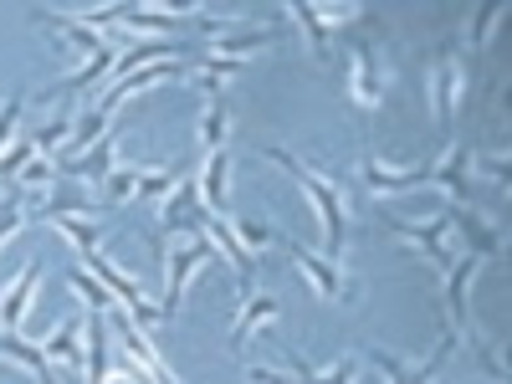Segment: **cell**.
Segmentation results:
<instances>
[{
	"instance_id": "cell-19",
	"label": "cell",
	"mask_w": 512,
	"mask_h": 384,
	"mask_svg": "<svg viewBox=\"0 0 512 384\" xmlns=\"http://www.w3.org/2000/svg\"><path fill=\"white\" fill-rule=\"evenodd\" d=\"M451 226L466 236V251H472V256H482V262L502 251V231H497V226H487V221L477 216L472 205H451Z\"/></svg>"
},
{
	"instance_id": "cell-28",
	"label": "cell",
	"mask_w": 512,
	"mask_h": 384,
	"mask_svg": "<svg viewBox=\"0 0 512 384\" xmlns=\"http://www.w3.org/2000/svg\"><path fill=\"white\" fill-rule=\"evenodd\" d=\"M292 21L303 26V36H308V52L318 57V62H328V41H333V31L323 26V16H318V6H308V0H292Z\"/></svg>"
},
{
	"instance_id": "cell-40",
	"label": "cell",
	"mask_w": 512,
	"mask_h": 384,
	"mask_svg": "<svg viewBox=\"0 0 512 384\" xmlns=\"http://www.w3.org/2000/svg\"><path fill=\"white\" fill-rule=\"evenodd\" d=\"M103 384H139V374H134V369H128V364L118 359V364H108V374H103Z\"/></svg>"
},
{
	"instance_id": "cell-32",
	"label": "cell",
	"mask_w": 512,
	"mask_h": 384,
	"mask_svg": "<svg viewBox=\"0 0 512 384\" xmlns=\"http://www.w3.org/2000/svg\"><path fill=\"white\" fill-rule=\"evenodd\" d=\"M67 139H72V113H57V118H52L47 128H36V139H31V149H36L41 159H52V154H57V149L67 144Z\"/></svg>"
},
{
	"instance_id": "cell-15",
	"label": "cell",
	"mask_w": 512,
	"mask_h": 384,
	"mask_svg": "<svg viewBox=\"0 0 512 384\" xmlns=\"http://www.w3.org/2000/svg\"><path fill=\"white\" fill-rule=\"evenodd\" d=\"M118 134H123V123H113L108 134L88 149V154H77L72 164H57L67 180H77V185H103L108 175H113V154H118Z\"/></svg>"
},
{
	"instance_id": "cell-3",
	"label": "cell",
	"mask_w": 512,
	"mask_h": 384,
	"mask_svg": "<svg viewBox=\"0 0 512 384\" xmlns=\"http://www.w3.org/2000/svg\"><path fill=\"white\" fill-rule=\"evenodd\" d=\"M461 93H466V57H461L456 47H441V52L431 57V113H436L441 134H451V128H456Z\"/></svg>"
},
{
	"instance_id": "cell-2",
	"label": "cell",
	"mask_w": 512,
	"mask_h": 384,
	"mask_svg": "<svg viewBox=\"0 0 512 384\" xmlns=\"http://www.w3.org/2000/svg\"><path fill=\"white\" fill-rule=\"evenodd\" d=\"M103 323H113V328H118V359H123L128 369H134V374H144L149 384H180V379H175V369H169V359L154 349V338H149L134 318H128L118 303H113V313H108Z\"/></svg>"
},
{
	"instance_id": "cell-38",
	"label": "cell",
	"mask_w": 512,
	"mask_h": 384,
	"mask_svg": "<svg viewBox=\"0 0 512 384\" xmlns=\"http://www.w3.org/2000/svg\"><path fill=\"white\" fill-rule=\"evenodd\" d=\"M21 226H26V205L21 200H0V246H6Z\"/></svg>"
},
{
	"instance_id": "cell-21",
	"label": "cell",
	"mask_w": 512,
	"mask_h": 384,
	"mask_svg": "<svg viewBox=\"0 0 512 384\" xmlns=\"http://www.w3.org/2000/svg\"><path fill=\"white\" fill-rule=\"evenodd\" d=\"M277 318H282V303H277V297H272V292H251L246 303H241V313H236V349L246 344V338H256L262 328H272Z\"/></svg>"
},
{
	"instance_id": "cell-11",
	"label": "cell",
	"mask_w": 512,
	"mask_h": 384,
	"mask_svg": "<svg viewBox=\"0 0 512 384\" xmlns=\"http://www.w3.org/2000/svg\"><path fill=\"white\" fill-rule=\"evenodd\" d=\"M36 21L47 26V31H57V41H62V52H77L82 62H93L98 52H108V47H113V36L93 31L88 21H77L72 11H36Z\"/></svg>"
},
{
	"instance_id": "cell-9",
	"label": "cell",
	"mask_w": 512,
	"mask_h": 384,
	"mask_svg": "<svg viewBox=\"0 0 512 384\" xmlns=\"http://www.w3.org/2000/svg\"><path fill=\"white\" fill-rule=\"evenodd\" d=\"M82 323H88V318H62L47 333V344H41L57 384H82Z\"/></svg>"
},
{
	"instance_id": "cell-5",
	"label": "cell",
	"mask_w": 512,
	"mask_h": 384,
	"mask_svg": "<svg viewBox=\"0 0 512 384\" xmlns=\"http://www.w3.org/2000/svg\"><path fill=\"white\" fill-rule=\"evenodd\" d=\"M390 231L405 236L436 272H446V267L456 262V251H451V231H456V226H451V210H436L431 221H390Z\"/></svg>"
},
{
	"instance_id": "cell-36",
	"label": "cell",
	"mask_w": 512,
	"mask_h": 384,
	"mask_svg": "<svg viewBox=\"0 0 512 384\" xmlns=\"http://www.w3.org/2000/svg\"><path fill=\"white\" fill-rule=\"evenodd\" d=\"M21 108H26V98L21 93H6V103H0V154L11 149V139H16V128H21Z\"/></svg>"
},
{
	"instance_id": "cell-34",
	"label": "cell",
	"mask_w": 512,
	"mask_h": 384,
	"mask_svg": "<svg viewBox=\"0 0 512 384\" xmlns=\"http://www.w3.org/2000/svg\"><path fill=\"white\" fill-rule=\"evenodd\" d=\"M497 21H502V6H477L472 21H466V47H487V36L497 31Z\"/></svg>"
},
{
	"instance_id": "cell-25",
	"label": "cell",
	"mask_w": 512,
	"mask_h": 384,
	"mask_svg": "<svg viewBox=\"0 0 512 384\" xmlns=\"http://www.w3.org/2000/svg\"><path fill=\"white\" fill-rule=\"evenodd\" d=\"M282 359H287V369H292V384H354V369H359L354 354H349V359H338L333 369H313L308 359H297L292 349H287Z\"/></svg>"
},
{
	"instance_id": "cell-12",
	"label": "cell",
	"mask_w": 512,
	"mask_h": 384,
	"mask_svg": "<svg viewBox=\"0 0 512 384\" xmlns=\"http://www.w3.org/2000/svg\"><path fill=\"white\" fill-rule=\"evenodd\" d=\"M456 344H461V338L451 333L446 344H441L431 359H425V364H415V369H410V364H400L395 354H384V349H374V354H369V364L379 369V379H384V384H431V379L446 369V359L456 354Z\"/></svg>"
},
{
	"instance_id": "cell-4",
	"label": "cell",
	"mask_w": 512,
	"mask_h": 384,
	"mask_svg": "<svg viewBox=\"0 0 512 384\" xmlns=\"http://www.w3.org/2000/svg\"><path fill=\"white\" fill-rule=\"evenodd\" d=\"M216 256V246H210V236H190V241H180L175 251H164V303H159V313L169 318L180 308V297L190 292V277Z\"/></svg>"
},
{
	"instance_id": "cell-16",
	"label": "cell",
	"mask_w": 512,
	"mask_h": 384,
	"mask_svg": "<svg viewBox=\"0 0 512 384\" xmlns=\"http://www.w3.org/2000/svg\"><path fill=\"white\" fill-rule=\"evenodd\" d=\"M36 287H41V267H21L6 287H0V328H6V333H21Z\"/></svg>"
},
{
	"instance_id": "cell-39",
	"label": "cell",
	"mask_w": 512,
	"mask_h": 384,
	"mask_svg": "<svg viewBox=\"0 0 512 384\" xmlns=\"http://www.w3.org/2000/svg\"><path fill=\"white\" fill-rule=\"evenodd\" d=\"M31 154H36V149H31V139H26V144H16V149H11L6 159H0V180H16L21 169L31 164Z\"/></svg>"
},
{
	"instance_id": "cell-8",
	"label": "cell",
	"mask_w": 512,
	"mask_h": 384,
	"mask_svg": "<svg viewBox=\"0 0 512 384\" xmlns=\"http://www.w3.org/2000/svg\"><path fill=\"white\" fill-rule=\"evenodd\" d=\"M205 221H210V210H205V200H200V190H195V175L190 180H180L175 190L164 195V216H159V236H205Z\"/></svg>"
},
{
	"instance_id": "cell-26",
	"label": "cell",
	"mask_w": 512,
	"mask_h": 384,
	"mask_svg": "<svg viewBox=\"0 0 512 384\" xmlns=\"http://www.w3.org/2000/svg\"><path fill=\"white\" fill-rule=\"evenodd\" d=\"M0 359H11V364L31 369V374H36L41 384H57V374H52L47 354H41L36 344H26V338H16V333H0Z\"/></svg>"
},
{
	"instance_id": "cell-7",
	"label": "cell",
	"mask_w": 512,
	"mask_h": 384,
	"mask_svg": "<svg viewBox=\"0 0 512 384\" xmlns=\"http://www.w3.org/2000/svg\"><path fill=\"white\" fill-rule=\"evenodd\" d=\"M349 98L364 113H374L384 98V67H379V47L369 36H354V47H349Z\"/></svg>"
},
{
	"instance_id": "cell-30",
	"label": "cell",
	"mask_w": 512,
	"mask_h": 384,
	"mask_svg": "<svg viewBox=\"0 0 512 384\" xmlns=\"http://www.w3.org/2000/svg\"><path fill=\"white\" fill-rule=\"evenodd\" d=\"M108 128H113V118L103 113V108H88V113H82L77 123H72V139H67V149H72V159L77 154H88L103 134H108Z\"/></svg>"
},
{
	"instance_id": "cell-24",
	"label": "cell",
	"mask_w": 512,
	"mask_h": 384,
	"mask_svg": "<svg viewBox=\"0 0 512 384\" xmlns=\"http://www.w3.org/2000/svg\"><path fill=\"white\" fill-rule=\"evenodd\" d=\"M205 236H210V246H216V251L226 256V262L236 267V277H251V272H256V256L236 241V231H231V221H226V216H210V221H205Z\"/></svg>"
},
{
	"instance_id": "cell-22",
	"label": "cell",
	"mask_w": 512,
	"mask_h": 384,
	"mask_svg": "<svg viewBox=\"0 0 512 384\" xmlns=\"http://www.w3.org/2000/svg\"><path fill=\"white\" fill-rule=\"evenodd\" d=\"M113 62H118V41H113V47H108V52H98L93 62H82L77 72H67V77L57 82V88H52L47 98H77V93H88V88H93V82H103V77H113Z\"/></svg>"
},
{
	"instance_id": "cell-17",
	"label": "cell",
	"mask_w": 512,
	"mask_h": 384,
	"mask_svg": "<svg viewBox=\"0 0 512 384\" xmlns=\"http://www.w3.org/2000/svg\"><path fill=\"white\" fill-rule=\"evenodd\" d=\"M190 21V6H169V11H154V6H123L118 11V31H144L154 41H164L169 31H180Z\"/></svg>"
},
{
	"instance_id": "cell-41",
	"label": "cell",
	"mask_w": 512,
	"mask_h": 384,
	"mask_svg": "<svg viewBox=\"0 0 512 384\" xmlns=\"http://www.w3.org/2000/svg\"><path fill=\"white\" fill-rule=\"evenodd\" d=\"M251 384H292V374H277V369H262V364H256V369H251Z\"/></svg>"
},
{
	"instance_id": "cell-33",
	"label": "cell",
	"mask_w": 512,
	"mask_h": 384,
	"mask_svg": "<svg viewBox=\"0 0 512 384\" xmlns=\"http://www.w3.org/2000/svg\"><path fill=\"white\" fill-rule=\"evenodd\" d=\"M57 180H62V169H57L52 159H41V154H31V164L16 175L21 190H47V185H57Z\"/></svg>"
},
{
	"instance_id": "cell-6",
	"label": "cell",
	"mask_w": 512,
	"mask_h": 384,
	"mask_svg": "<svg viewBox=\"0 0 512 384\" xmlns=\"http://www.w3.org/2000/svg\"><path fill=\"white\" fill-rule=\"evenodd\" d=\"M487 262L482 256H456V262L441 272V297H446V313H451V328H456V338H466L472 333V282H477V272H482Z\"/></svg>"
},
{
	"instance_id": "cell-20",
	"label": "cell",
	"mask_w": 512,
	"mask_h": 384,
	"mask_svg": "<svg viewBox=\"0 0 512 384\" xmlns=\"http://www.w3.org/2000/svg\"><path fill=\"white\" fill-rule=\"evenodd\" d=\"M226 139H231V98H205V113H200V128H195L200 159L226 149Z\"/></svg>"
},
{
	"instance_id": "cell-35",
	"label": "cell",
	"mask_w": 512,
	"mask_h": 384,
	"mask_svg": "<svg viewBox=\"0 0 512 384\" xmlns=\"http://www.w3.org/2000/svg\"><path fill=\"white\" fill-rule=\"evenodd\" d=\"M134 185H139V164H113V175L103 180L108 200H118V205H128V200H134Z\"/></svg>"
},
{
	"instance_id": "cell-13",
	"label": "cell",
	"mask_w": 512,
	"mask_h": 384,
	"mask_svg": "<svg viewBox=\"0 0 512 384\" xmlns=\"http://www.w3.org/2000/svg\"><path fill=\"white\" fill-rule=\"evenodd\" d=\"M431 185H441L451 195V205H472L477 185H472V149L466 144H451L436 164H431Z\"/></svg>"
},
{
	"instance_id": "cell-31",
	"label": "cell",
	"mask_w": 512,
	"mask_h": 384,
	"mask_svg": "<svg viewBox=\"0 0 512 384\" xmlns=\"http://www.w3.org/2000/svg\"><path fill=\"white\" fill-rule=\"evenodd\" d=\"M185 175H180V164H159V169H139V185H134V200H159L169 195Z\"/></svg>"
},
{
	"instance_id": "cell-27",
	"label": "cell",
	"mask_w": 512,
	"mask_h": 384,
	"mask_svg": "<svg viewBox=\"0 0 512 384\" xmlns=\"http://www.w3.org/2000/svg\"><path fill=\"white\" fill-rule=\"evenodd\" d=\"M52 226L77 246V256H93V251H98V241H103V231H108V226H103V221H93V216H52Z\"/></svg>"
},
{
	"instance_id": "cell-10",
	"label": "cell",
	"mask_w": 512,
	"mask_h": 384,
	"mask_svg": "<svg viewBox=\"0 0 512 384\" xmlns=\"http://www.w3.org/2000/svg\"><path fill=\"white\" fill-rule=\"evenodd\" d=\"M287 251H292L297 272L308 277V287H313L318 297H328V303H349V277H344V267L328 262V256H318V251L303 246V241H287Z\"/></svg>"
},
{
	"instance_id": "cell-37",
	"label": "cell",
	"mask_w": 512,
	"mask_h": 384,
	"mask_svg": "<svg viewBox=\"0 0 512 384\" xmlns=\"http://www.w3.org/2000/svg\"><path fill=\"white\" fill-rule=\"evenodd\" d=\"M231 231H236V241H241L251 256L272 241V226H267V221H246V216H241V221H231Z\"/></svg>"
},
{
	"instance_id": "cell-1",
	"label": "cell",
	"mask_w": 512,
	"mask_h": 384,
	"mask_svg": "<svg viewBox=\"0 0 512 384\" xmlns=\"http://www.w3.org/2000/svg\"><path fill=\"white\" fill-rule=\"evenodd\" d=\"M262 154H267L272 164H282L287 175L297 180V190L308 195L313 216H318V226H323V256H328V262H338V251H344V241H349V205H344V185H333V180L313 175V169H308L303 159L287 154V149H277V144H267Z\"/></svg>"
},
{
	"instance_id": "cell-18",
	"label": "cell",
	"mask_w": 512,
	"mask_h": 384,
	"mask_svg": "<svg viewBox=\"0 0 512 384\" xmlns=\"http://www.w3.org/2000/svg\"><path fill=\"white\" fill-rule=\"evenodd\" d=\"M226 180H231V149L205 154L200 169H195V190H200L210 216H226Z\"/></svg>"
},
{
	"instance_id": "cell-14",
	"label": "cell",
	"mask_w": 512,
	"mask_h": 384,
	"mask_svg": "<svg viewBox=\"0 0 512 384\" xmlns=\"http://www.w3.org/2000/svg\"><path fill=\"white\" fill-rule=\"evenodd\" d=\"M359 175L374 195H400V190H420V185H431V164H410V169H395V164H384L374 154H364L359 164Z\"/></svg>"
},
{
	"instance_id": "cell-23",
	"label": "cell",
	"mask_w": 512,
	"mask_h": 384,
	"mask_svg": "<svg viewBox=\"0 0 512 384\" xmlns=\"http://www.w3.org/2000/svg\"><path fill=\"white\" fill-rule=\"evenodd\" d=\"M267 41H272L267 26H231V31H221V36H210V41H205V52L231 57V62H246V52L267 47Z\"/></svg>"
},
{
	"instance_id": "cell-42",
	"label": "cell",
	"mask_w": 512,
	"mask_h": 384,
	"mask_svg": "<svg viewBox=\"0 0 512 384\" xmlns=\"http://www.w3.org/2000/svg\"><path fill=\"white\" fill-rule=\"evenodd\" d=\"M482 169H492V180L507 190V154H492V159H482Z\"/></svg>"
},
{
	"instance_id": "cell-29",
	"label": "cell",
	"mask_w": 512,
	"mask_h": 384,
	"mask_svg": "<svg viewBox=\"0 0 512 384\" xmlns=\"http://www.w3.org/2000/svg\"><path fill=\"white\" fill-rule=\"evenodd\" d=\"M67 287H72V292H82V303H88V313H98V318H108V313H113V292H108V287H103V282H98L88 267H72V272H67Z\"/></svg>"
}]
</instances>
